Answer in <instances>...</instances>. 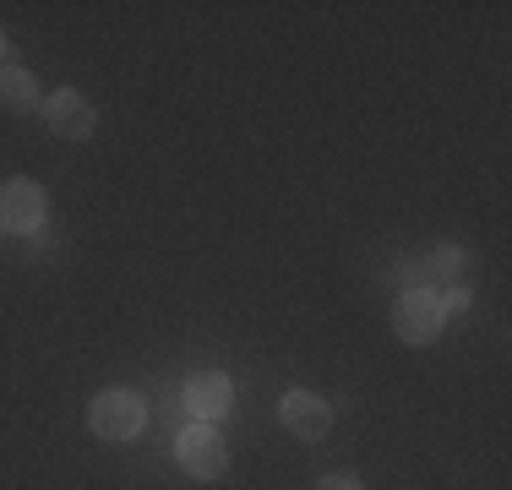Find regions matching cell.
<instances>
[{
	"mask_svg": "<svg viewBox=\"0 0 512 490\" xmlns=\"http://www.w3.org/2000/svg\"><path fill=\"white\" fill-rule=\"evenodd\" d=\"M88 425H93V436H99V441H131L142 425H148V409H142L137 392L109 387V392H99V398H93Z\"/></svg>",
	"mask_w": 512,
	"mask_h": 490,
	"instance_id": "cell-1",
	"label": "cell"
},
{
	"mask_svg": "<svg viewBox=\"0 0 512 490\" xmlns=\"http://www.w3.org/2000/svg\"><path fill=\"white\" fill-rule=\"evenodd\" d=\"M44 218H50V196L39 180H6L0 186V229H17V235H39Z\"/></svg>",
	"mask_w": 512,
	"mask_h": 490,
	"instance_id": "cell-2",
	"label": "cell"
},
{
	"mask_svg": "<svg viewBox=\"0 0 512 490\" xmlns=\"http://www.w3.org/2000/svg\"><path fill=\"white\" fill-rule=\"evenodd\" d=\"M442 322H447V311H442V300H436V289H409L404 300H398V316H393V327L404 343H431L442 333Z\"/></svg>",
	"mask_w": 512,
	"mask_h": 490,
	"instance_id": "cell-3",
	"label": "cell"
},
{
	"mask_svg": "<svg viewBox=\"0 0 512 490\" xmlns=\"http://www.w3.org/2000/svg\"><path fill=\"white\" fill-rule=\"evenodd\" d=\"M44 120H50V131L60 142H88L93 126H99V115H93V104L82 98L77 88H60L44 98Z\"/></svg>",
	"mask_w": 512,
	"mask_h": 490,
	"instance_id": "cell-4",
	"label": "cell"
},
{
	"mask_svg": "<svg viewBox=\"0 0 512 490\" xmlns=\"http://www.w3.org/2000/svg\"><path fill=\"white\" fill-rule=\"evenodd\" d=\"M175 452H180V463H186V474H197V480H218V474L229 469V447L213 425H191Z\"/></svg>",
	"mask_w": 512,
	"mask_h": 490,
	"instance_id": "cell-5",
	"label": "cell"
},
{
	"mask_svg": "<svg viewBox=\"0 0 512 490\" xmlns=\"http://www.w3.org/2000/svg\"><path fill=\"white\" fill-rule=\"evenodd\" d=\"M180 398H186V409H191V420H197V425H218L229 414V403H235V387H229L224 371H197Z\"/></svg>",
	"mask_w": 512,
	"mask_h": 490,
	"instance_id": "cell-6",
	"label": "cell"
},
{
	"mask_svg": "<svg viewBox=\"0 0 512 490\" xmlns=\"http://www.w3.org/2000/svg\"><path fill=\"white\" fill-rule=\"evenodd\" d=\"M278 414H284L289 436H300V441H322L333 431V409H327L316 392H289V398L278 403Z\"/></svg>",
	"mask_w": 512,
	"mask_h": 490,
	"instance_id": "cell-7",
	"label": "cell"
},
{
	"mask_svg": "<svg viewBox=\"0 0 512 490\" xmlns=\"http://www.w3.org/2000/svg\"><path fill=\"white\" fill-rule=\"evenodd\" d=\"M458 267H463V251H458V245H436V251L420 256V262H409L398 278H404L409 289H431V284H442V278H453Z\"/></svg>",
	"mask_w": 512,
	"mask_h": 490,
	"instance_id": "cell-8",
	"label": "cell"
},
{
	"mask_svg": "<svg viewBox=\"0 0 512 490\" xmlns=\"http://www.w3.org/2000/svg\"><path fill=\"white\" fill-rule=\"evenodd\" d=\"M0 109H11V115L39 109V88H33V77L22 66H0Z\"/></svg>",
	"mask_w": 512,
	"mask_h": 490,
	"instance_id": "cell-9",
	"label": "cell"
},
{
	"mask_svg": "<svg viewBox=\"0 0 512 490\" xmlns=\"http://www.w3.org/2000/svg\"><path fill=\"white\" fill-rule=\"evenodd\" d=\"M436 300H442V311H469V300H474V294H469V289H463V284H458V289H447V294H436Z\"/></svg>",
	"mask_w": 512,
	"mask_h": 490,
	"instance_id": "cell-10",
	"label": "cell"
},
{
	"mask_svg": "<svg viewBox=\"0 0 512 490\" xmlns=\"http://www.w3.org/2000/svg\"><path fill=\"white\" fill-rule=\"evenodd\" d=\"M316 490H360V480H355V474H327Z\"/></svg>",
	"mask_w": 512,
	"mask_h": 490,
	"instance_id": "cell-11",
	"label": "cell"
},
{
	"mask_svg": "<svg viewBox=\"0 0 512 490\" xmlns=\"http://www.w3.org/2000/svg\"><path fill=\"white\" fill-rule=\"evenodd\" d=\"M0 55H6V28H0Z\"/></svg>",
	"mask_w": 512,
	"mask_h": 490,
	"instance_id": "cell-12",
	"label": "cell"
}]
</instances>
